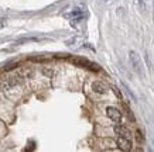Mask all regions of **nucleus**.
<instances>
[{"mask_svg":"<svg viewBox=\"0 0 154 152\" xmlns=\"http://www.w3.org/2000/svg\"><path fill=\"white\" fill-rule=\"evenodd\" d=\"M72 62L75 65H79V66H84V68H89V69H92V70H99L98 65L92 64V62H89L88 59H84V58H74Z\"/></svg>","mask_w":154,"mask_h":152,"instance_id":"2","label":"nucleus"},{"mask_svg":"<svg viewBox=\"0 0 154 152\" xmlns=\"http://www.w3.org/2000/svg\"><path fill=\"white\" fill-rule=\"evenodd\" d=\"M130 64L133 66V69L140 75V76H144V68H143V62H141V58L139 56V54L136 51H130Z\"/></svg>","mask_w":154,"mask_h":152,"instance_id":"1","label":"nucleus"},{"mask_svg":"<svg viewBox=\"0 0 154 152\" xmlns=\"http://www.w3.org/2000/svg\"><path fill=\"white\" fill-rule=\"evenodd\" d=\"M16 66H19V64H13V65H9V66H6V69H13V68H16Z\"/></svg>","mask_w":154,"mask_h":152,"instance_id":"7","label":"nucleus"},{"mask_svg":"<svg viewBox=\"0 0 154 152\" xmlns=\"http://www.w3.org/2000/svg\"><path fill=\"white\" fill-rule=\"evenodd\" d=\"M6 25V20L5 19H0V28H3Z\"/></svg>","mask_w":154,"mask_h":152,"instance_id":"9","label":"nucleus"},{"mask_svg":"<svg viewBox=\"0 0 154 152\" xmlns=\"http://www.w3.org/2000/svg\"><path fill=\"white\" fill-rule=\"evenodd\" d=\"M117 147L125 152L131 151V139L126 138V137H119L117 138Z\"/></svg>","mask_w":154,"mask_h":152,"instance_id":"4","label":"nucleus"},{"mask_svg":"<svg viewBox=\"0 0 154 152\" xmlns=\"http://www.w3.org/2000/svg\"><path fill=\"white\" fill-rule=\"evenodd\" d=\"M113 89V92L116 93V96H119V97H122V93H120V90H117L116 88H112Z\"/></svg>","mask_w":154,"mask_h":152,"instance_id":"8","label":"nucleus"},{"mask_svg":"<svg viewBox=\"0 0 154 152\" xmlns=\"http://www.w3.org/2000/svg\"><path fill=\"white\" fill-rule=\"evenodd\" d=\"M92 89H94L95 93H99V94H103V93L107 92V86L103 82H99V80L92 83Z\"/></svg>","mask_w":154,"mask_h":152,"instance_id":"5","label":"nucleus"},{"mask_svg":"<svg viewBox=\"0 0 154 152\" xmlns=\"http://www.w3.org/2000/svg\"><path fill=\"white\" fill-rule=\"evenodd\" d=\"M106 114H107V117L110 118L112 121H120V118H122V113H120V110L119 109H116V107H113V106H109L106 109Z\"/></svg>","mask_w":154,"mask_h":152,"instance_id":"3","label":"nucleus"},{"mask_svg":"<svg viewBox=\"0 0 154 152\" xmlns=\"http://www.w3.org/2000/svg\"><path fill=\"white\" fill-rule=\"evenodd\" d=\"M115 133L119 135V137H126V138H130V131L126 128V127H123V125H115Z\"/></svg>","mask_w":154,"mask_h":152,"instance_id":"6","label":"nucleus"}]
</instances>
